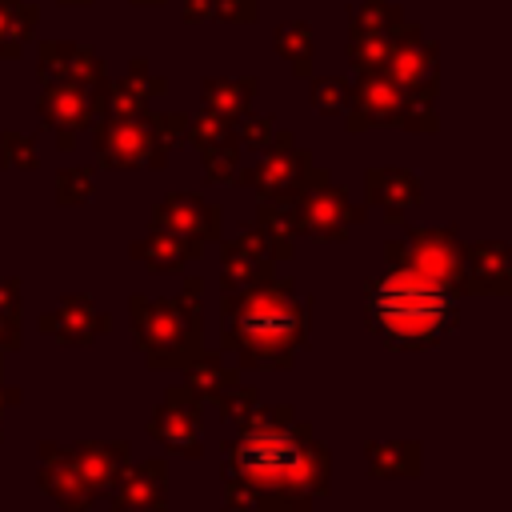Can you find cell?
<instances>
[{
    "mask_svg": "<svg viewBox=\"0 0 512 512\" xmlns=\"http://www.w3.org/2000/svg\"><path fill=\"white\" fill-rule=\"evenodd\" d=\"M220 448L228 512H308L332 476L328 444L288 404H256Z\"/></svg>",
    "mask_w": 512,
    "mask_h": 512,
    "instance_id": "6da1fadb",
    "label": "cell"
},
{
    "mask_svg": "<svg viewBox=\"0 0 512 512\" xmlns=\"http://www.w3.org/2000/svg\"><path fill=\"white\" fill-rule=\"evenodd\" d=\"M308 340V300L284 276H264L244 292L220 296V344L240 368H292Z\"/></svg>",
    "mask_w": 512,
    "mask_h": 512,
    "instance_id": "7a4b0ae2",
    "label": "cell"
},
{
    "mask_svg": "<svg viewBox=\"0 0 512 512\" xmlns=\"http://www.w3.org/2000/svg\"><path fill=\"white\" fill-rule=\"evenodd\" d=\"M364 320L384 344L416 352L456 332L460 292L408 264H388L384 276L364 284Z\"/></svg>",
    "mask_w": 512,
    "mask_h": 512,
    "instance_id": "3957f363",
    "label": "cell"
},
{
    "mask_svg": "<svg viewBox=\"0 0 512 512\" xmlns=\"http://www.w3.org/2000/svg\"><path fill=\"white\" fill-rule=\"evenodd\" d=\"M128 308H132V328L148 368H184L196 352H204L200 296H184V292L172 300L132 296Z\"/></svg>",
    "mask_w": 512,
    "mask_h": 512,
    "instance_id": "277c9868",
    "label": "cell"
},
{
    "mask_svg": "<svg viewBox=\"0 0 512 512\" xmlns=\"http://www.w3.org/2000/svg\"><path fill=\"white\" fill-rule=\"evenodd\" d=\"M232 180H236L240 188L260 192V196H276V192H284V188L308 192V188L328 184V168H316L312 156H308L304 148H296L292 132H280V128H276L272 140H268V148H264V156H260L252 168L236 172Z\"/></svg>",
    "mask_w": 512,
    "mask_h": 512,
    "instance_id": "5b68a950",
    "label": "cell"
},
{
    "mask_svg": "<svg viewBox=\"0 0 512 512\" xmlns=\"http://www.w3.org/2000/svg\"><path fill=\"white\" fill-rule=\"evenodd\" d=\"M388 264H408L448 288L460 292L464 284V244L456 236V228L440 224V228H408L404 240H388L384 244Z\"/></svg>",
    "mask_w": 512,
    "mask_h": 512,
    "instance_id": "8992f818",
    "label": "cell"
},
{
    "mask_svg": "<svg viewBox=\"0 0 512 512\" xmlns=\"http://www.w3.org/2000/svg\"><path fill=\"white\" fill-rule=\"evenodd\" d=\"M104 100H108V80H100V84H80V80L44 84L40 116H44L48 128H56L60 152H72L76 148V132L88 128L96 116H104Z\"/></svg>",
    "mask_w": 512,
    "mask_h": 512,
    "instance_id": "52a82bcc",
    "label": "cell"
},
{
    "mask_svg": "<svg viewBox=\"0 0 512 512\" xmlns=\"http://www.w3.org/2000/svg\"><path fill=\"white\" fill-rule=\"evenodd\" d=\"M92 148L100 168H164L152 124L144 116H100L92 124Z\"/></svg>",
    "mask_w": 512,
    "mask_h": 512,
    "instance_id": "ba28073f",
    "label": "cell"
},
{
    "mask_svg": "<svg viewBox=\"0 0 512 512\" xmlns=\"http://www.w3.org/2000/svg\"><path fill=\"white\" fill-rule=\"evenodd\" d=\"M200 432H204V404H200L184 384L168 388V392H164V404H160V408L152 412V420H148V436L160 440V448L196 460V456L204 452V448H200Z\"/></svg>",
    "mask_w": 512,
    "mask_h": 512,
    "instance_id": "9c48e42d",
    "label": "cell"
},
{
    "mask_svg": "<svg viewBox=\"0 0 512 512\" xmlns=\"http://www.w3.org/2000/svg\"><path fill=\"white\" fill-rule=\"evenodd\" d=\"M296 220H300V232L304 236L344 240L352 232V224H364V208H356L344 188L320 184V188L296 192Z\"/></svg>",
    "mask_w": 512,
    "mask_h": 512,
    "instance_id": "30bf717a",
    "label": "cell"
},
{
    "mask_svg": "<svg viewBox=\"0 0 512 512\" xmlns=\"http://www.w3.org/2000/svg\"><path fill=\"white\" fill-rule=\"evenodd\" d=\"M392 84H400L404 92H416V96H432L436 92V48L420 36L416 24H400L396 36H392V52L380 68Z\"/></svg>",
    "mask_w": 512,
    "mask_h": 512,
    "instance_id": "8fae6325",
    "label": "cell"
},
{
    "mask_svg": "<svg viewBox=\"0 0 512 512\" xmlns=\"http://www.w3.org/2000/svg\"><path fill=\"white\" fill-rule=\"evenodd\" d=\"M272 252H268V240L256 224H244L232 240L220 244V296H232V292H244L248 284L272 276Z\"/></svg>",
    "mask_w": 512,
    "mask_h": 512,
    "instance_id": "7c38bea8",
    "label": "cell"
},
{
    "mask_svg": "<svg viewBox=\"0 0 512 512\" xmlns=\"http://www.w3.org/2000/svg\"><path fill=\"white\" fill-rule=\"evenodd\" d=\"M168 508V468L160 456L140 460L112 480V512H164Z\"/></svg>",
    "mask_w": 512,
    "mask_h": 512,
    "instance_id": "4fadbf2b",
    "label": "cell"
},
{
    "mask_svg": "<svg viewBox=\"0 0 512 512\" xmlns=\"http://www.w3.org/2000/svg\"><path fill=\"white\" fill-rule=\"evenodd\" d=\"M152 228L208 244V240H220V208L192 192H172L168 200L152 208Z\"/></svg>",
    "mask_w": 512,
    "mask_h": 512,
    "instance_id": "5bb4252c",
    "label": "cell"
},
{
    "mask_svg": "<svg viewBox=\"0 0 512 512\" xmlns=\"http://www.w3.org/2000/svg\"><path fill=\"white\" fill-rule=\"evenodd\" d=\"M404 104V88L392 84L384 72H360L356 88L348 92V128L368 132L372 124H392Z\"/></svg>",
    "mask_w": 512,
    "mask_h": 512,
    "instance_id": "9a60e30c",
    "label": "cell"
},
{
    "mask_svg": "<svg viewBox=\"0 0 512 512\" xmlns=\"http://www.w3.org/2000/svg\"><path fill=\"white\" fill-rule=\"evenodd\" d=\"M40 492L64 512H88L96 500V492L72 468L68 448H60V444H40Z\"/></svg>",
    "mask_w": 512,
    "mask_h": 512,
    "instance_id": "2e32d148",
    "label": "cell"
},
{
    "mask_svg": "<svg viewBox=\"0 0 512 512\" xmlns=\"http://www.w3.org/2000/svg\"><path fill=\"white\" fill-rule=\"evenodd\" d=\"M460 292L508 296L512 292V248L504 240L464 248V284H460Z\"/></svg>",
    "mask_w": 512,
    "mask_h": 512,
    "instance_id": "e0dca14e",
    "label": "cell"
},
{
    "mask_svg": "<svg viewBox=\"0 0 512 512\" xmlns=\"http://www.w3.org/2000/svg\"><path fill=\"white\" fill-rule=\"evenodd\" d=\"M40 332H48L60 344H88L92 336L108 332V316L96 312V304L88 296H64L56 312L40 316Z\"/></svg>",
    "mask_w": 512,
    "mask_h": 512,
    "instance_id": "ac0fdd59",
    "label": "cell"
},
{
    "mask_svg": "<svg viewBox=\"0 0 512 512\" xmlns=\"http://www.w3.org/2000/svg\"><path fill=\"white\" fill-rule=\"evenodd\" d=\"M128 448L132 444H124V440H84V444L68 448V460H72V468L84 476V484L92 492H104L128 468V460H132Z\"/></svg>",
    "mask_w": 512,
    "mask_h": 512,
    "instance_id": "d6986e66",
    "label": "cell"
},
{
    "mask_svg": "<svg viewBox=\"0 0 512 512\" xmlns=\"http://www.w3.org/2000/svg\"><path fill=\"white\" fill-rule=\"evenodd\" d=\"M364 188H368V204L384 208V216L396 224L404 220L412 204H420V176L404 168H368Z\"/></svg>",
    "mask_w": 512,
    "mask_h": 512,
    "instance_id": "ffe728a7",
    "label": "cell"
},
{
    "mask_svg": "<svg viewBox=\"0 0 512 512\" xmlns=\"http://www.w3.org/2000/svg\"><path fill=\"white\" fill-rule=\"evenodd\" d=\"M132 256H136L144 268H152V272H184L188 260H200V256H204V244L152 228L144 240L132 244Z\"/></svg>",
    "mask_w": 512,
    "mask_h": 512,
    "instance_id": "44dd1931",
    "label": "cell"
},
{
    "mask_svg": "<svg viewBox=\"0 0 512 512\" xmlns=\"http://www.w3.org/2000/svg\"><path fill=\"white\" fill-rule=\"evenodd\" d=\"M240 384V372L224 364V356L216 352H196L188 364H184V388L200 400V404H212L224 388Z\"/></svg>",
    "mask_w": 512,
    "mask_h": 512,
    "instance_id": "7402d4cb",
    "label": "cell"
},
{
    "mask_svg": "<svg viewBox=\"0 0 512 512\" xmlns=\"http://www.w3.org/2000/svg\"><path fill=\"white\" fill-rule=\"evenodd\" d=\"M368 468L372 476H416L420 472V444L416 440H368Z\"/></svg>",
    "mask_w": 512,
    "mask_h": 512,
    "instance_id": "603a6c76",
    "label": "cell"
},
{
    "mask_svg": "<svg viewBox=\"0 0 512 512\" xmlns=\"http://www.w3.org/2000/svg\"><path fill=\"white\" fill-rule=\"evenodd\" d=\"M256 96V76H236V80H204V104L228 120H240L248 112V100Z\"/></svg>",
    "mask_w": 512,
    "mask_h": 512,
    "instance_id": "cb8c5ba5",
    "label": "cell"
},
{
    "mask_svg": "<svg viewBox=\"0 0 512 512\" xmlns=\"http://www.w3.org/2000/svg\"><path fill=\"white\" fill-rule=\"evenodd\" d=\"M276 52L292 64L296 76H308L312 72V32H308V24H300V20L280 24L276 28Z\"/></svg>",
    "mask_w": 512,
    "mask_h": 512,
    "instance_id": "d4e9b609",
    "label": "cell"
},
{
    "mask_svg": "<svg viewBox=\"0 0 512 512\" xmlns=\"http://www.w3.org/2000/svg\"><path fill=\"white\" fill-rule=\"evenodd\" d=\"M392 36L396 32H352L348 36V60L360 72H380L388 52H392Z\"/></svg>",
    "mask_w": 512,
    "mask_h": 512,
    "instance_id": "484cf974",
    "label": "cell"
},
{
    "mask_svg": "<svg viewBox=\"0 0 512 512\" xmlns=\"http://www.w3.org/2000/svg\"><path fill=\"white\" fill-rule=\"evenodd\" d=\"M200 152H204V176H208V184H228L240 172V140L236 136L216 140V144H208Z\"/></svg>",
    "mask_w": 512,
    "mask_h": 512,
    "instance_id": "4316f807",
    "label": "cell"
},
{
    "mask_svg": "<svg viewBox=\"0 0 512 512\" xmlns=\"http://www.w3.org/2000/svg\"><path fill=\"white\" fill-rule=\"evenodd\" d=\"M396 128L404 132H436V112H432V96H416V92H404V104L392 120Z\"/></svg>",
    "mask_w": 512,
    "mask_h": 512,
    "instance_id": "83f0119b",
    "label": "cell"
},
{
    "mask_svg": "<svg viewBox=\"0 0 512 512\" xmlns=\"http://www.w3.org/2000/svg\"><path fill=\"white\" fill-rule=\"evenodd\" d=\"M148 124H152L156 152H160L164 160H168L172 148L188 144V116H180V112H164V116H148Z\"/></svg>",
    "mask_w": 512,
    "mask_h": 512,
    "instance_id": "f1b7e54d",
    "label": "cell"
},
{
    "mask_svg": "<svg viewBox=\"0 0 512 512\" xmlns=\"http://www.w3.org/2000/svg\"><path fill=\"white\" fill-rule=\"evenodd\" d=\"M228 136H236V124L228 120V116H220V112H200L196 120H188V140L196 144V148H208V144H216V140H228Z\"/></svg>",
    "mask_w": 512,
    "mask_h": 512,
    "instance_id": "f546056e",
    "label": "cell"
},
{
    "mask_svg": "<svg viewBox=\"0 0 512 512\" xmlns=\"http://www.w3.org/2000/svg\"><path fill=\"white\" fill-rule=\"evenodd\" d=\"M348 92L352 84L340 76H316L312 80V108L316 112H344L348 108Z\"/></svg>",
    "mask_w": 512,
    "mask_h": 512,
    "instance_id": "4dcf8cb0",
    "label": "cell"
},
{
    "mask_svg": "<svg viewBox=\"0 0 512 512\" xmlns=\"http://www.w3.org/2000/svg\"><path fill=\"white\" fill-rule=\"evenodd\" d=\"M92 196V168H60L56 172V200L60 204H84Z\"/></svg>",
    "mask_w": 512,
    "mask_h": 512,
    "instance_id": "1f68e13d",
    "label": "cell"
},
{
    "mask_svg": "<svg viewBox=\"0 0 512 512\" xmlns=\"http://www.w3.org/2000/svg\"><path fill=\"white\" fill-rule=\"evenodd\" d=\"M216 412L224 416V420H232V424H240L256 404H260V396H256V388H244V384H232V388H224L216 400Z\"/></svg>",
    "mask_w": 512,
    "mask_h": 512,
    "instance_id": "d6a6232c",
    "label": "cell"
},
{
    "mask_svg": "<svg viewBox=\"0 0 512 512\" xmlns=\"http://www.w3.org/2000/svg\"><path fill=\"white\" fill-rule=\"evenodd\" d=\"M68 56H72V44H40V56H36V68H40V80L52 84V80H68Z\"/></svg>",
    "mask_w": 512,
    "mask_h": 512,
    "instance_id": "836d02e7",
    "label": "cell"
},
{
    "mask_svg": "<svg viewBox=\"0 0 512 512\" xmlns=\"http://www.w3.org/2000/svg\"><path fill=\"white\" fill-rule=\"evenodd\" d=\"M0 160H4V168H36V144H32V136L4 132L0 136Z\"/></svg>",
    "mask_w": 512,
    "mask_h": 512,
    "instance_id": "e575fe53",
    "label": "cell"
},
{
    "mask_svg": "<svg viewBox=\"0 0 512 512\" xmlns=\"http://www.w3.org/2000/svg\"><path fill=\"white\" fill-rule=\"evenodd\" d=\"M272 132H276V120L272 116H240V124H236V140L244 148H252V152H264L268 140H272Z\"/></svg>",
    "mask_w": 512,
    "mask_h": 512,
    "instance_id": "d590c367",
    "label": "cell"
},
{
    "mask_svg": "<svg viewBox=\"0 0 512 512\" xmlns=\"http://www.w3.org/2000/svg\"><path fill=\"white\" fill-rule=\"evenodd\" d=\"M256 8H260V0H212V16L216 20H228V24L256 20Z\"/></svg>",
    "mask_w": 512,
    "mask_h": 512,
    "instance_id": "8d00e7d4",
    "label": "cell"
},
{
    "mask_svg": "<svg viewBox=\"0 0 512 512\" xmlns=\"http://www.w3.org/2000/svg\"><path fill=\"white\" fill-rule=\"evenodd\" d=\"M0 312L20 316V280L16 276H0Z\"/></svg>",
    "mask_w": 512,
    "mask_h": 512,
    "instance_id": "74e56055",
    "label": "cell"
},
{
    "mask_svg": "<svg viewBox=\"0 0 512 512\" xmlns=\"http://www.w3.org/2000/svg\"><path fill=\"white\" fill-rule=\"evenodd\" d=\"M16 348H20V316L0 312V352H16Z\"/></svg>",
    "mask_w": 512,
    "mask_h": 512,
    "instance_id": "f35d334b",
    "label": "cell"
},
{
    "mask_svg": "<svg viewBox=\"0 0 512 512\" xmlns=\"http://www.w3.org/2000/svg\"><path fill=\"white\" fill-rule=\"evenodd\" d=\"M184 20H188V24L212 20V0H184Z\"/></svg>",
    "mask_w": 512,
    "mask_h": 512,
    "instance_id": "ab89813d",
    "label": "cell"
},
{
    "mask_svg": "<svg viewBox=\"0 0 512 512\" xmlns=\"http://www.w3.org/2000/svg\"><path fill=\"white\" fill-rule=\"evenodd\" d=\"M16 400H20V392L4 388V380H0V440H4V404H16Z\"/></svg>",
    "mask_w": 512,
    "mask_h": 512,
    "instance_id": "60d3db41",
    "label": "cell"
},
{
    "mask_svg": "<svg viewBox=\"0 0 512 512\" xmlns=\"http://www.w3.org/2000/svg\"><path fill=\"white\" fill-rule=\"evenodd\" d=\"M200 292H204V280L200 276H188L184 280V296H200Z\"/></svg>",
    "mask_w": 512,
    "mask_h": 512,
    "instance_id": "b9f144b4",
    "label": "cell"
},
{
    "mask_svg": "<svg viewBox=\"0 0 512 512\" xmlns=\"http://www.w3.org/2000/svg\"><path fill=\"white\" fill-rule=\"evenodd\" d=\"M132 4H160V0H132Z\"/></svg>",
    "mask_w": 512,
    "mask_h": 512,
    "instance_id": "7bdbcfd3",
    "label": "cell"
},
{
    "mask_svg": "<svg viewBox=\"0 0 512 512\" xmlns=\"http://www.w3.org/2000/svg\"><path fill=\"white\" fill-rule=\"evenodd\" d=\"M60 4H88V0H60Z\"/></svg>",
    "mask_w": 512,
    "mask_h": 512,
    "instance_id": "ee69618b",
    "label": "cell"
}]
</instances>
